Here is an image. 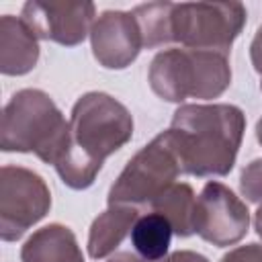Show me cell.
Wrapping results in <instances>:
<instances>
[{
    "label": "cell",
    "instance_id": "1",
    "mask_svg": "<svg viewBox=\"0 0 262 262\" xmlns=\"http://www.w3.org/2000/svg\"><path fill=\"white\" fill-rule=\"evenodd\" d=\"M246 115L235 104H180L162 131L180 172L190 176H227L244 139Z\"/></svg>",
    "mask_w": 262,
    "mask_h": 262
},
{
    "label": "cell",
    "instance_id": "2",
    "mask_svg": "<svg viewBox=\"0 0 262 262\" xmlns=\"http://www.w3.org/2000/svg\"><path fill=\"white\" fill-rule=\"evenodd\" d=\"M72 143L55 162L61 182L74 190L94 184L104 160L133 137V117L106 92H86L72 106Z\"/></svg>",
    "mask_w": 262,
    "mask_h": 262
},
{
    "label": "cell",
    "instance_id": "3",
    "mask_svg": "<svg viewBox=\"0 0 262 262\" xmlns=\"http://www.w3.org/2000/svg\"><path fill=\"white\" fill-rule=\"evenodd\" d=\"M70 143V121L63 119L47 92L39 88H23L6 102L0 127L2 151H33L41 162L55 166Z\"/></svg>",
    "mask_w": 262,
    "mask_h": 262
},
{
    "label": "cell",
    "instance_id": "4",
    "mask_svg": "<svg viewBox=\"0 0 262 262\" xmlns=\"http://www.w3.org/2000/svg\"><path fill=\"white\" fill-rule=\"evenodd\" d=\"M147 82L156 96L166 102L186 98H219L231 84L229 59L217 51L164 49L156 53L147 70Z\"/></svg>",
    "mask_w": 262,
    "mask_h": 262
},
{
    "label": "cell",
    "instance_id": "5",
    "mask_svg": "<svg viewBox=\"0 0 262 262\" xmlns=\"http://www.w3.org/2000/svg\"><path fill=\"white\" fill-rule=\"evenodd\" d=\"M246 18L248 12L242 2H172L170 39L186 49L229 55Z\"/></svg>",
    "mask_w": 262,
    "mask_h": 262
},
{
    "label": "cell",
    "instance_id": "6",
    "mask_svg": "<svg viewBox=\"0 0 262 262\" xmlns=\"http://www.w3.org/2000/svg\"><path fill=\"white\" fill-rule=\"evenodd\" d=\"M178 174L180 164L160 133L127 162L108 190V205H151L174 186Z\"/></svg>",
    "mask_w": 262,
    "mask_h": 262
},
{
    "label": "cell",
    "instance_id": "7",
    "mask_svg": "<svg viewBox=\"0 0 262 262\" xmlns=\"http://www.w3.org/2000/svg\"><path fill=\"white\" fill-rule=\"evenodd\" d=\"M51 209L47 182L23 166L0 170V239L16 242Z\"/></svg>",
    "mask_w": 262,
    "mask_h": 262
},
{
    "label": "cell",
    "instance_id": "8",
    "mask_svg": "<svg viewBox=\"0 0 262 262\" xmlns=\"http://www.w3.org/2000/svg\"><path fill=\"white\" fill-rule=\"evenodd\" d=\"M248 205L223 182H207L196 196L194 233L217 248H227L237 244L248 233Z\"/></svg>",
    "mask_w": 262,
    "mask_h": 262
},
{
    "label": "cell",
    "instance_id": "9",
    "mask_svg": "<svg viewBox=\"0 0 262 262\" xmlns=\"http://www.w3.org/2000/svg\"><path fill=\"white\" fill-rule=\"evenodd\" d=\"M96 6L92 2H39L23 6L20 18L37 39L66 47L80 45L94 25Z\"/></svg>",
    "mask_w": 262,
    "mask_h": 262
},
{
    "label": "cell",
    "instance_id": "10",
    "mask_svg": "<svg viewBox=\"0 0 262 262\" xmlns=\"http://www.w3.org/2000/svg\"><path fill=\"white\" fill-rule=\"evenodd\" d=\"M94 59L106 70H125L143 49L139 25L131 12L104 10L90 29Z\"/></svg>",
    "mask_w": 262,
    "mask_h": 262
},
{
    "label": "cell",
    "instance_id": "11",
    "mask_svg": "<svg viewBox=\"0 0 262 262\" xmlns=\"http://www.w3.org/2000/svg\"><path fill=\"white\" fill-rule=\"evenodd\" d=\"M39 61V39L20 16L0 18V72L4 76H25Z\"/></svg>",
    "mask_w": 262,
    "mask_h": 262
},
{
    "label": "cell",
    "instance_id": "12",
    "mask_svg": "<svg viewBox=\"0 0 262 262\" xmlns=\"http://www.w3.org/2000/svg\"><path fill=\"white\" fill-rule=\"evenodd\" d=\"M20 262H84V256L70 227L49 223L23 244Z\"/></svg>",
    "mask_w": 262,
    "mask_h": 262
},
{
    "label": "cell",
    "instance_id": "13",
    "mask_svg": "<svg viewBox=\"0 0 262 262\" xmlns=\"http://www.w3.org/2000/svg\"><path fill=\"white\" fill-rule=\"evenodd\" d=\"M139 219L137 207L131 205H108L90 225L88 231V254L94 260L115 254L121 242L131 233L135 221Z\"/></svg>",
    "mask_w": 262,
    "mask_h": 262
},
{
    "label": "cell",
    "instance_id": "14",
    "mask_svg": "<svg viewBox=\"0 0 262 262\" xmlns=\"http://www.w3.org/2000/svg\"><path fill=\"white\" fill-rule=\"evenodd\" d=\"M194 207L196 196L190 184L180 182L170 186L162 196L151 203V211L160 213L178 237H188L194 233Z\"/></svg>",
    "mask_w": 262,
    "mask_h": 262
},
{
    "label": "cell",
    "instance_id": "15",
    "mask_svg": "<svg viewBox=\"0 0 262 262\" xmlns=\"http://www.w3.org/2000/svg\"><path fill=\"white\" fill-rule=\"evenodd\" d=\"M172 225L160 215V213H145L141 215L133 229H131V244L135 252L147 260V262H158L164 260L172 242Z\"/></svg>",
    "mask_w": 262,
    "mask_h": 262
},
{
    "label": "cell",
    "instance_id": "16",
    "mask_svg": "<svg viewBox=\"0 0 262 262\" xmlns=\"http://www.w3.org/2000/svg\"><path fill=\"white\" fill-rule=\"evenodd\" d=\"M170 10H172V2H147V4H139L131 10V14L135 16V20L139 25L143 47L154 49V47L172 43Z\"/></svg>",
    "mask_w": 262,
    "mask_h": 262
},
{
    "label": "cell",
    "instance_id": "17",
    "mask_svg": "<svg viewBox=\"0 0 262 262\" xmlns=\"http://www.w3.org/2000/svg\"><path fill=\"white\" fill-rule=\"evenodd\" d=\"M239 192L250 201L262 205V158L252 160L239 176Z\"/></svg>",
    "mask_w": 262,
    "mask_h": 262
},
{
    "label": "cell",
    "instance_id": "18",
    "mask_svg": "<svg viewBox=\"0 0 262 262\" xmlns=\"http://www.w3.org/2000/svg\"><path fill=\"white\" fill-rule=\"evenodd\" d=\"M219 262H262V246L260 244H246L229 250Z\"/></svg>",
    "mask_w": 262,
    "mask_h": 262
},
{
    "label": "cell",
    "instance_id": "19",
    "mask_svg": "<svg viewBox=\"0 0 262 262\" xmlns=\"http://www.w3.org/2000/svg\"><path fill=\"white\" fill-rule=\"evenodd\" d=\"M250 59L258 74H262V25L258 27L252 43H250Z\"/></svg>",
    "mask_w": 262,
    "mask_h": 262
},
{
    "label": "cell",
    "instance_id": "20",
    "mask_svg": "<svg viewBox=\"0 0 262 262\" xmlns=\"http://www.w3.org/2000/svg\"><path fill=\"white\" fill-rule=\"evenodd\" d=\"M162 262H209V258H205L203 254L192 252V250H178V252L168 254Z\"/></svg>",
    "mask_w": 262,
    "mask_h": 262
},
{
    "label": "cell",
    "instance_id": "21",
    "mask_svg": "<svg viewBox=\"0 0 262 262\" xmlns=\"http://www.w3.org/2000/svg\"><path fill=\"white\" fill-rule=\"evenodd\" d=\"M106 262H147V260H143L141 256L131 254V252H115Z\"/></svg>",
    "mask_w": 262,
    "mask_h": 262
},
{
    "label": "cell",
    "instance_id": "22",
    "mask_svg": "<svg viewBox=\"0 0 262 262\" xmlns=\"http://www.w3.org/2000/svg\"><path fill=\"white\" fill-rule=\"evenodd\" d=\"M254 229L258 233V237L262 239V205L258 207V211L254 213Z\"/></svg>",
    "mask_w": 262,
    "mask_h": 262
},
{
    "label": "cell",
    "instance_id": "23",
    "mask_svg": "<svg viewBox=\"0 0 262 262\" xmlns=\"http://www.w3.org/2000/svg\"><path fill=\"white\" fill-rule=\"evenodd\" d=\"M256 139H258V143L262 145V117H260L258 123H256Z\"/></svg>",
    "mask_w": 262,
    "mask_h": 262
},
{
    "label": "cell",
    "instance_id": "24",
    "mask_svg": "<svg viewBox=\"0 0 262 262\" xmlns=\"http://www.w3.org/2000/svg\"><path fill=\"white\" fill-rule=\"evenodd\" d=\"M260 90H262V74H260Z\"/></svg>",
    "mask_w": 262,
    "mask_h": 262
}]
</instances>
